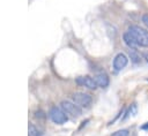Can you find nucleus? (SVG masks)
<instances>
[{"label":"nucleus","mask_w":148,"mask_h":136,"mask_svg":"<svg viewBox=\"0 0 148 136\" xmlns=\"http://www.w3.org/2000/svg\"><path fill=\"white\" fill-rule=\"evenodd\" d=\"M127 31L133 36L138 46L148 47V30H146L139 25H131Z\"/></svg>","instance_id":"nucleus-1"},{"label":"nucleus","mask_w":148,"mask_h":136,"mask_svg":"<svg viewBox=\"0 0 148 136\" xmlns=\"http://www.w3.org/2000/svg\"><path fill=\"white\" fill-rule=\"evenodd\" d=\"M60 108L68 115L73 116V118H79L82 114V109L80 106H77L74 101L71 100H62L60 103Z\"/></svg>","instance_id":"nucleus-2"},{"label":"nucleus","mask_w":148,"mask_h":136,"mask_svg":"<svg viewBox=\"0 0 148 136\" xmlns=\"http://www.w3.org/2000/svg\"><path fill=\"white\" fill-rule=\"evenodd\" d=\"M72 100L81 108H88L92 104L91 96L88 93H84V92H74L72 95Z\"/></svg>","instance_id":"nucleus-3"},{"label":"nucleus","mask_w":148,"mask_h":136,"mask_svg":"<svg viewBox=\"0 0 148 136\" xmlns=\"http://www.w3.org/2000/svg\"><path fill=\"white\" fill-rule=\"evenodd\" d=\"M49 116H50L51 121L56 124H62V123L67 122V120H68L67 114L61 108H59L57 106L51 107V109L49 111Z\"/></svg>","instance_id":"nucleus-4"},{"label":"nucleus","mask_w":148,"mask_h":136,"mask_svg":"<svg viewBox=\"0 0 148 136\" xmlns=\"http://www.w3.org/2000/svg\"><path fill=\"white\" fill-rule=\"evenodd\" d=\"M127 63H128V58H127V55L120 52V53H118V54L113 58L112 66H113V69H114L116 71H118V70H121L123 68H125V67L127 66Z\"/></svg>","instance_id":"nucleus-5"},{"label":"nucleus","mask_w":148,"mask_h":136,"mask_svg":"<svg viewBox=\"0 0 148 136\" xmlns=\"http://www.w3.org/2000/svg\"><path fill=\"white\" fill-rule=\"evenodd\" d=\"M75 82H76V84H79V85H82V86H86V88H88V89H90V90H95V89H97V83H96V81H95V78H92V77H90V76H79L76 80H75Z\"/></svg>","instance_id":"nucleus-6"},{"label":"nucleus","mask_w":148,"mask_h":136,"mask_svg":"<svg viewBox=\"0 0 148 136\" xmlns=\"http://www.w3.org/2000/svg\"><path fill=\"white\" fill-rule=\"evenodd\" d=\"M94 78H95V81H96L97 85H98L99 88H102V89L108 88V86H109V84H110V77H109V75H108L104 70L98 71V73L94 76Z\"/></svg>","instance_id":"nucleus-7"},{"label":"nucleus","mask_w":148,"mask_h":136,"mask_svg":"<svg viewBox=\"0 0 148 136\" xmlns=\"http://www.w3.org/2000/svg\"><path fill=\"white\" fill-rule=\"evenodd\" d=\"M123 40H124L125 45H126L128 48H134V50H136L138 44H136L135 39L133 38V36H132L128 31H126V32L123 35Z\"/></svg>","instance_id":"nucleus-8"},{"label":"nucleus","mask_w":148,"mask_h":136,"mask_svg":"<svg viewBox=\"0 0 148 136\" xmlns=\"http://www.w3.org/2000/svg\"><path fill=\"white\" fill-rule=\"evenodd\" d=\"M128 56H130V59H131V61L133 62V63H140V61H141V56H140V54L138 53V51L136 50H134V48H130L128 50Z\"/></svg>","instance_id":"nucleus-9"},{"label":"nucleus","mask_w":148,"mask_h":136,"mask_svg":"<svg viewBox=\"0 0 148 136\" xmlns=\"http://www.w3.org/2000/svg\"><path fill=\"white\" fill-rule=\"evenodd\" d=\"M28 136H42V133L38 130V128H36V126L30 123L28 127Z\"/></svg>","instance_id":"nucleus-10"},{"label":"nucleus","mask_w":148,"mask_h":136,"mask_svg":"<svg viewBox=\"0 0 148 136\" xmlns=\"http://www.w3.org/2000/svg\"><path fill=\"white\" fill-rule=\"evenodd\" d=\"M111 136H130V131L128 129H120V130L114 131Z\"/></svg>","instance_id":"nucleus-11"},{"label":"nucleus","mask_w":148,"mask_h":136,"mask_svg":"<svg viewBox=\"0 0 148 136\" xmlns=\"http://www.w3.org/2000/svg\"><path fill=\"white\" fill-rule=\"evenodd\" d=\"M142 22H143V24L148 28V14H143V15H142Z\"/></svg>","instance_id":"nucleus-12"},{"label":"nucleus","mask_w":148,"mask_h":136,"mask_svg":"<svg viewBox=\"0 0 148 136\" xmlns=\"http://www.w3.org/2000/svg\"><path fill=\"white\" fill-rule=\"evenodd\" d=\"M140 128H141L142 130H148V122H146L145 124H142V126H141Z\"/></svg>","instance_id":"nucleus-13"},{"label":"nucleus","mask_w":148,"mask_h":136,"mask_svg":"<svg viewBox=\"0 0 148 136\" xmlns=\"http://www.w3.org/2000/svg\"><path fill=\"white\" fill-rule=\"evenodd\" d=\"M145 59H146V61L148 62V52H146V53H145Z\"/></svg>","instance_id":"nucleus-14"},{"label":"nucleus","mask_w":148,"mask_h":136,"mask_svg":"<svg viewBox=\"0 0 148 136\" xmlns=\"http://www.w3.org/2000/svg\"><path fill=\"white\" fill-rule=\"evenodd\" d=\"M146 80H147V81H148V78H146Z\"/></svg>","instance_id":"nucleus-15"}]
</instances>
